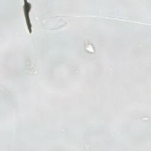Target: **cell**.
I'll return each instance as SVG.
<instances>
[{"label": "cell", "mask_w": 151, "mask_h": 151, "mask_svg": "<svg viewBox=\"0 0 151 151\" xmlns=\"http://www.w3.org/2000/svg\"><path fill=\"white\" fill-rule=\"evenodd\" d=\"M24 6H23L24 14L25 18L26 20V23H27L28 29L29 32L30 33H31L32 32V24L31 22L30 17H29V12L31 9L32 5L29 2H28L26 0H24Z\"/></svg>", "instance_id": "obj_1"}]
</instances>
